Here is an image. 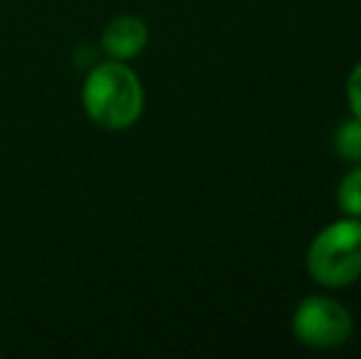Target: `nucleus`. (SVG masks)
Here are the masks:
<instances>
[{
  "mask_svg": "<svg viewBox=\"0 0 361 359\" xmlns=\"http://www.w3.org/2000/svg\"><path fill=\"white\" fill-rule=\"evenodd\" d=\"M305 269L322 288H347L361 278V219L342 217L317 231L305 254Z\"/></svg>",
  "mask_w": 361,
  "mask_h": 359,
  "instance_id": "2",
  "label": "nucleus"
},
{
  "mask_svg": "<svg viewBox=\"0 0 361 359\" xmlns=\"http://www.w3.org/2000/svg\"><path fill=\"white\" fill-rule=\"evenodd\" d=\"M295 340L310 350H337L354 335V317L344 303L329 296H307L293 312Z\"/></svg>",
  "mask_w": 361,
  "mask_h": 359,
  "instance_id": "3",
  "label": "nucleus"
},
{
  "mask_svg": "<svg viewBox=\"0 0 361 359\" xmlns=\"http://www.w3.org/2000/svg\"><path fill=\"white\" fill-rule=\"evenodd\" d=\"M81 106L99 128L128 130L145 111L140 77L118 59H106L89 69L81 87Z\"/></svg>",
  "mask_w": 361,
  "mask_h": 359,
  "instance_id": "1",
  "label": "nucleus"
},
{
  "mask_svg": "<svg viewBox=\"0 0 361 359\" xmlns=\"http://www.w3.org/2000/svg\"><path fill=\"white\" fill-rule=\"evenodd\" d=\"M337 207L344 217L361 219V165H352L337 187Z\"/></svg>",
  "mask_w": 361,
  "mask_h": 359,
  "instance_id": "6",
  "label": "nucleus"
},
{
  "mask_svg": "<svg viewBox=\"0 0 361 359\" xmlns=\"http://www.w3.org/2000/svg\"><path fill=\"white\" fill-rule=\"evenodd\" d=\"M334 153L344 160V163L361 165V121L347 118L337 126L334 130Z\"/></svg>",
  "mask_w": 361,
  "mask_h": 359,
  "instance_id": "5",
  "label": "nucleus"
},
{
  "mask_svg": "<svg viewBox=\"0 0 361 359\" xmlns=\"http://www.w3.org/2000/svg\"><path fill=\"white\" fill-rule=\"evenodd\" d=\"M150 42V30L145 20L138 15H118L101 32V49L109 54V59L128 62L135 59Z\"/></svg>",
  "mask_w": 361,
  "mask_h": 359,
  "instance_id": "4",
  "label": "nucleus"
},
{
  "mask_svg": "<svg viewBox=\"0 0 361 359\" xmlns=\"http://www.w3.org/2000/svg\"><path fill=\"white\" fill-rule=\"evenodd\" d=\"M347 104L354 118L361 121V62L354 64V69L347 77Z\"/></svg>",
  "mask_w": 361,
  "mask_h": 359,
  "instance_id": "7",
  "label": "nucleus"
}]
</instances>
